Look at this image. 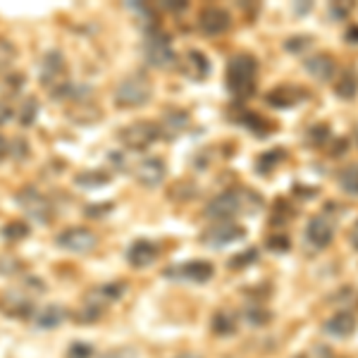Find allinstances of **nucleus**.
Here are the masks:
<instances>
[{
    "instance_id": "nucleus-27",
    "label": "nucleus",
    "mask_w": 358,
    "mask_h": 358,
    "mask_svg": "<svg viewBox=\"0 0 358 358\" xmlns=\"http://www.w3.org/2000/svg\"><path fill=\"white\" fill-rule=\"evenodd\" d=\"M3 236L8 241H22V239H27V236H29V224L27 222H20V220L8 222L3 227Z\"/></svg>"
},
{
    "instance_id": "nucleus-12",
    "label": "nucleus",
    "mask_w": 358,
    "mask_h": 358,
    "mask_svg": "<svg viewBox=\"0 0 358 358\" xmlns=\"http://www.w3.org/2000/svg\"><path fill=\"white\" fill-rule=\"evenodd\" d=\"M0 310L13 317H31L36 313V306L24 289H10L0 296Z\"/></svg>"
},
{
    "instance_id": "nucleus-2",
    "label": "nucleus",
    "mask_w": 358,
    "mask_h": 358,
    "mask_svg": "<svg viewBox=\"0 0 358 358\" xmlns=\"http://www.w3.org/2000/svg\"><path fill=\"white\" fill-rule=\"evenodd\" d=\"M153 86L143 74H131V77L122 79L115 89V103L120 108H141L151 101Z\"/></svg>"
},
{
    "instance_id": "nucleus-32",
    "label": "nucleus",
    "mask_w": 358,
    "mask_h": 358,
    "mask_svg": "<svg viewBox=\"0 0 358 358\" xmlns=\"http://www.w3.org/2000/svg\"><path fill=\"white\" fill-rule=\"evenodd\" d=\"M258 258V251L256 248H248V253H241V256H234L232 261H229V268H246L248 263H253Z\"/></svg>"
},
{
    "instance_id": "nucleus-24",
    "label": "nucleus",
    "mask_w": 358,
    "mask_h": 358,
    "mask_svg": "<svg viewBox=\"0 0 358 358\" xmlns=\"http://www.w3.org/2000/svg\"><path fill=\"white\" fill-rule=\"evenodd\" d=\"M236 330L234 315L229 310H217L215 317H213V332L215 334H232Z\"/></svg>"
},
{
    "instance_id": "nucleus-38",
    "label": "nucleus",
    "mask_w": 358,
    "mask_h": 358,
    "mask_svg": "<svg viewBox=\"0 0 358 358\" xmlns=\"http://www.w3.org/2000/svg\"><path fill=\"white\" fill-rule=\"evenodd\" d=\"M103 358H134V351H129V349H115V351L106 354Z\"/></svg>"
},
{
    "instance_id": "nucleus-21",
    "label": "nucleus",
    "mask_w": 358,
    "mask_h": 358,
    "mask_svg": "<svg viewBox=\"0 0 358 358\" xmlns=\"http://www.w3.org/2000/svg\"><path fill=\"white\" fill-rule=\"evenodd\" d=\"M187 124H189V115L187 113L170 110V113H165V117H163V129H160V134L175 138L177 134H182V131L187 129Z\"/></svg>"
},
{
    "instance_id": "nucleus-19",
    "label": "nucleus",
    "mask_w": 358,
    "mask_h": 358,
    "mask_svg": "<svg viewBox=\"0 0 358 358\" xmlns=\"http://www.w3.org/2000/svg\"><path fill=\"white\" fill-rule=\"evenodd\" d=\"M182 72H184V77L194 79V82H203L208 77V72H210V62H208V57L201 53V50H189V53L184 55Z\"/></svg>"
},
{
    "instance_id": "nucleus-16",
    "label": "nucleus",
    "mask_w": 358,
    "mask_h": 358,
    "mask_svg": "<svg viewBox=\"0 0 358 358\" xmlns=\"http://www.w3.org/2000/svg\"><path fill=\"white\" fill-rule=\"evenodd\" d=\"M199 27L208 36H217L229 29V15L222 8H206L199 17Z\"/></svg>"
},
{
    "instance_id": "nucleus-40",
    "label": "nucleus",
    "mask_w": 358,
    "mask_h": 358,
    "mask_svg": "<svg viewBox=\"0 0 358 358\" xmlns=\"http://www.w3.org/2000/svg\"><path fill=\"white\" fill-rule=\"evenodd\" d=\"M187 8V3H182V0H172V3H165V10H170V13H179V10Z\"/></svg>"
},
{
    "instance_id": "nucleus-30",
    "label": "nucleus",
    "mask_w": 358,
    "mask_h": 358,
    "mask_svg": "<svg viewBox=\"0 0 358 358\" xmlns=\"http://www.w3.org/2000/svg\"><path fill=\"white\" fill-rule=\"evenodd\" d=\"M3 86H5V94L17 96L22 91V86H24V77H22V74H8Z\"/></svg>"
},
{
    "instance_id": "nucleus-23",
    "label": "nucleus",
    "mask_w": 358,
    "mask_h": 358,
    "mask_svg": "<svg viewBox=\"0 0 358 358\" xmlns=\"http://www.w3.org/2000/svg\"><path fill=\"white\" fill-rule=\"evenodd\" d=\"M36 115H38V101L31 96H27L24 101H22L20 110H17V120H20L22 127H31L36 122Z\"/></svg>"
},
{
    "instance_id": "nucleus-29",
    "label": "nucleus",
    "mask_w": 358,
    "mask_h": 358,
    "mask_svg": "<svg viewBox=\"0 0 358 358\" xmlns=\"http://www.w3.org/2000/svg\"><path fill=\"white\" fill-rule=\"evenodd\" d=\"M91 356H94V346L86 342H74L67 349V358H91Z\"/></svg>"
},
{
    "instance_id": "nucleus-4",
    "label": "nucleus",
    "mask_w": 358,
    "mask_h": 358,
    "mask_svg": "<svg viewBox=\"0 0 358 358\" xmlns=\"http://www.w3.org/2000/svg\"><path fill=\"white\" fill-rule=\"evenodd\" d=\"M17 206L27 213L29 220H34L36 224H48L53 220V203L45 194H41L34 187H24L20 189V194L15 196Z\"/></svg>"
},
{
    "instance_id": "nucleus-13",
    "label": "nucleus",
    "mask_w": 358,
    "mask_h": 358,
    "mask_svg": "<svg viewBox=\"0 0 358 358\" xmlns=\"http://www.w3.org/2000/svg\"><path fill=\"white\" fill-rule=\"evenodd\" d=\"M165 175V163L160 158H143L134 165V177L141 187L155 189L158 184H163Z\"/></svg>"
},
{
    "instance_id": "nucleus-7",
    "label": "nucleus",
    "mask_w": 358,
    "mask_h": 358,
    "mask_svg": "<svg viewBox=\"0 0 358 358\" xmlns=\"http://www.w3.org/2000/svg\"><path fill=\"white\" fill-rule=\"evenodd\" d=\"M38 82L45 91H53L60 84L67 82V65H65V55L60 50H48L43 55L41 65H38Z\"/></svg>"
},
{
    "instance_id": "nucleus-17",
    "label": "nucleus",
    "mask_w": 358,
    "mask_h": 358,
    "mask_svg": "<svg viewBox=\"0 0 358 358\" xmlns=\"http://www.w3.org/2000/svg\"><path fill=\"white\" fill-rule=\"evenodd\" d=\"M155 258H158V246L148 239H138L127 248V261L134 268H148L155 263Z\"/></svg>"
},
{
    "instance_id": "nucleus-14",
    "label": "nucleus",
    "mask_w": 358,
    "mask_h": 358,
    "mask_svg": "<svg viewBox=\"0 0 358 358\" xmlns=\"http://www.w3.org/2000/svg\"><path fill=\"white\" fill-rule=\"evenodd\" d=\"M244 229L239 227V224H232V222H220L215 224V227L206 229V234L201 236L203 239V244L213 246V248H222L227 244H234V241L244 239Z\"/></svg>"
},
{
    "instance_id": "nucleus-22",
    "label": "nucleus",
    "mask_w": 358,
    "mask_h": 358,
    "mask_svg": "<svg viewBox=\"0 0 358 358\" xmlns=\"http://www.w3.org/2000/svg\"><path fill=\"white\" fill-rule=\"evenodd\" d=\"M110 179L113 175H106V172H79V175H74V184L82 189H98L106 187Z\"/></svg>"
},
{
    "instance_id": "nucleus-34",
    "label": "nucleus",
    "mask_w": 358,
    "mask_h": 358,
    "mask_svg": "<svg viewBox=\"0 0 358 358\" xmlns=\"http://www.w3.org/2000/svg\"><path fill=\"white\" fill-rule=\"evenodd\" d=\"M268 313H265L263 308H248V313H246V320L251 322V325H263L265 320H268Z\"/></svg>"
},
{
    "instance_id": "nucleus-15",
    "label": "nucleus",
    "mask_w": 358,
    "mask_h": 358,
    "mask_svg": "<svg viewBox=\"0 0 358 358\" xmlns=\"http://www.w3.org/2000/svg\"><path fill=\"white\" fill-rule=\"evenodd\" d=\"M65 317L67 310L60 303H48L36 308V313L31 315V322L36 330H55V327H60L65 322Z\"/></svg>"
},
{
    "instance_id": "nucleus-10",
    "label": "nucleus",
    "mask_w": 358,
    "mask_h": 358,
    "mask_svg": "<svg viewBox=\"0 0 358 358\" xmlns=\"http://www.w3.org/2000/svg\"><path fill=\"white\" fill-rule=\"evenodd\" d=\"M334 229H337V220H334V215H330V213H320V215H315L313 220L308 222V227H306V239H308L310 248H315V251L325 248L334 239Z\"/></svg>"
},
{
    "instance_id": "nucleus-28",
    "label": "nucleus",
    "mask_w": 358,
    "mask_h": 358,
    "mask_svg": "<svg viewBox=\"0 0 358 358\" xmlns=\"http://www.w3.org/2000/svg\"><path fill=\"white\" fill-rule=\"evenodd\" d=\"M17 57V48L8 38H0V72H8Z\"/></svg>"
},
{
    "instance_id": "nucleus-39",
    "label": "nucleus",
    "mask_w": 358,
    "mask_h": 358,
    "mask_svg": "<svg viewBox=\"0 0 358 358\" xmlns=\"http://www.w3.org/2000/svg\"><path fill=\"white\" fill-rule=\"evenodd\" d=\"M8 155H10V141H8V138L0 136V163H3V160L8 158Z\"/></svg>"
},
{
    "instance_id": "nucleus-43",
    "label": "nucleus",
    "mask_w": 358,
    "mask_h": 358,
    "mask_svg": "<svg viewBox=\"0 0 358 358\" xmlns=\"http://www.w3.org/2000/svg\"><path fill=\"white\" fill-rule=\"evenodd\" d=\"M177 358H201L199 354H182V356H177Z\"/></svg>"
},
{
    "instance_id": "nucleus-41",
    "label": "nucleus",
    "mask_w": 358,
    "mask_h": 358,
    "mask_svg": "<svg viewBox=\"0 0 358 358\" xmlns=\"http://www.w3.org/2000/svg\"><path fill=\"white\" fill-rule=\"evenodd\" d=\"M346 38H349L351 43H358V27L349 29V34H346Z\"/></svg>"
},
{
    "instance_id": "nucleus-44",
    "label": "nucleus",
    "mask_w": 358,
    "mask_h": 358,
    "mask_svg": "<svg viewBox=\"0 0 358 358\" xmlns=\"http://www.w3.org/2000/svg\"><path fill=\"white\" fill-rule=\"evenodd\" d=\"M294 358H306V356H294Z\"/></svg>"
},
{
    "instance_id": "nucleus-8",
    "label": "nucleus",
    "mask_w": 358,
    "mask_h": 358,
    "mask_svg": "<svg viewBox=\"0 0 358 358\" xmlns=\"http://www.w3.org/2000/svg\"><path fill=\"white\" fill-rule=\"evenodd\" d=\"M55 244L69 253H89L98 246V236L86 227H67L55 236Z\"/></svg>"
},
{
    "instance_id": "nucleus-31",
    "label": "nucleus",
    "mask_w": 358,
    "mask_h": 358,
    "mask_svg": "<svg viewBox=\"0 0 358 358\" xmlns=\"http://www.w3.org/2000/svg\"><path fill=\"white\" fill-rule=\"evenodd\" d=\"M10 153H13V158H17V160H27L29 143L22 136H17L15 141H10Z\"/></svg>"
},
{
    "instance_id": "nucleus-26",
    "label": "nucleus",
    "mask_w": 358,
    "mask_h": 358,
    "mask_svg": "<svg viewBox=\"0 0 358 358\" xmlns=\"http://www.w3.org/2000/svg\"><path fill=\"white\" fill-rule=\"evenodd\" d=\"M339 187L344 189L346 194L358 196V165H351L339 175Z\"/></svg>"
},
{
    "instance_id": "nucleus-36",
    "label": "nucleus",
    "mask_w": 358,
    "mask_h": 358,
    "mask_svg": "<svg viewBox=\"0 0 358 358\" xmlns=\"http://www.w3.org/2000/svg\"><path fill=\"white\" fill-rule=\"evenodd\" d=\"M13 120V106L8 101H0V127H5Z\"/></svg>"
},
{
    "instance_id": "nucleus-1",
    "label": "nucleus",
    "mask_w": 358,
    "mask_h": 358,
    "mask_svg": "<svg viewBox=\"0 0 358 358\" xmlns=\"http://www.w3.org/2000/svg\"><path fill=\"white\" fill-rule=\"evenodd\" d=\"M258 65L251 55H234L227 65V89L236 98H248L256 89Z\"/></svg>"
},
{
    "instance_id": "nucleus-5",
    "label": "nucleus",
    "mask_w": 358,
    "mask_h": 358,
    "mask_svg": "<svg viewBox=\"0 0 358 358\" xmlns=\"http://www.w3.org/2000/svg\"><path fill=\"white\" fill-rule=\"evenodd\" d=\"M251 199H253L251 192L220 194L206 206V217H210V220H220V222H229L234 215H239L241 208L246 210V201H251Z\"/></svg>"
},
{
    "instance_id": "nucleus-33",
    "label": "nucleus",
    "mask_w": 358,
    "mask_h": 358,
    "mask_svg": "<svg viewBox=\"0 0 358 358\" xmlns=\"http://www.w3.org/2000/svg\"><path fill=\"white\" fill-rule=\"evenodd\" d=\"M282 158H285V153H282V151L265 153V155H263V160H261V163H258V167H261V170L265 172V170H270V167H273L275 163H280Z\"/></svg>"
},
{
    "instance_id": "nucleus-37",
    "label": "nucleus",
    "mask_w": 358,
    "mask_h": 358,
    "mask_svg": "<svg viewBox=\"0 0 358 358\" xmlns=\"http://www.w3.org/2000/svg\"><path fill=\"white\" fill-rule=\"evenodd\" d=\"M268 246L273 248V251H285V248H289V239H287V236H282V234H277V236H273V239L268 241Z\"/></svg>"
},
{
    "instance_id": "nucleus-3",
    "label": "nucleus",
    "mask_w": 358,
    "mask_h": 358,
    "mask_svg": "<svg viewBox=\"0 0 358 358\" xmlns=\"http://www.w3.org/2000/svg\"><path fill=\"white\" fill-rule=\"evenodd\" d=\"M143 55L151 67H170L175 62V50H172L170 36L160 27H151L146 31V41H143Z\"/></svg>"
},
{
    "instance_id": "nucleus-42",
    "label": "nucleus",
    "mask_w": 358,
    "mask_h": 358,
    "mask_svg": "<svg viewBox=\"0 0 358 358\" xmlns=\"http://www.w3.org/2000/svg\"><path fill=\"white\" fill-rule=\"evenodd\" d=\"M351 244H354V248H358V222L354 224V229H351Z\"/></svg>"
},
{
    "instance_id": "nucleus-20",
    "label": "nucleus",
    "mask_w": 358,
    "mask_h": 358,
    "mask_svg": "<svg viewBox=\"0 0 358 358\" xmlns=\"http://www.w3.org/2000/svg\"><path fill=\"white\" fill-rule=\"evenodd\" d=\"M306 69L310 77L320 79V82H330L334 77V62L330 55H313L306 60Z\"/></svg>"
},
{
    "instance_id": "nucleus-6",
    "label": "nucleus",
    "mask_w": 358,
    "mask_h": 358,
    "mask_svg": "<svg viewBox=\"0 0 358 358\" xmlns=\"http://www.w3.org/2000/svg\"><path fill=\"white\" fill-rule=\"evenodd\" d=\"M158 136L163 134H160V127L153 122H134L120 129V141L129 151H146L148 146H153L158 141Z\"/></svg>"
},
{
    "instance_id": "nucleus-18",
    "label": "nucleus",
    "mask_w": 358,
    "mask_h": 358,
    "mask_svg": "<svg viewBox=\"0 0 358 358\" xmlns=\"http://www.w3.org/2000/svg\"><path fill=\"white\" fill-rule=\"evenodd\" d=\"M325 332L337 339L351 337L356 332V315L351 310H337L332 317L325 320Z\"/></svg>"
},
{
    "instance_id": "nucleus-25",
    "label": "nucleus",
    "mask_w": 358,
    "mask_h": 358,
    "mask_svg": "<svg viewBox=\"0 0 358 358\" xmlns=\"http://www.w3.org/2000/svg\"><path fill=\"white\" fill-rule=\"evenodd\" d=\"M356 91H358L356 74L354 72H344L342 79H339V84H337V96L344 98V101H351V98L356 96Z\"/></svg>"
},
{
    "instance_id": "nucleus-11",
    "label": "nucleus",
    "mask_w": 358,
    "mask_h": 358,
    "mask_svg": "<svg viewBox=\"0 0 358 358\" xmlns=\"http://www.w3.org/2000/svg\"><path fill=\"white\" fill-rule=\"evenodd\" d=\"M124 289H127V287L122 285V282L96 287V289H91L89 294H86L84 306H86V308H91V310H96L98 315H103V310H106L108 303H115L117 299L124 296Z\"/></svg>"
},
{
    "instance_id": "nucleus-35",
    "label": "nucleus",
    "mask_w": 358,
    "mask_h": 358,
    "mask_svg": "<svg viewBox=\"0 0 358 358\" xmlns=\"http://www.w3.org/2000/svg\"><path fill=\"white\" fill-rule=\"evenodd\" d=\"M113 210V203H101V206H86V217H103L106 213Z\"/></svg>"
},
{
    "instance_id": "nucleus-9",
    "label": "nucleus",
    "mask_w": 358,
    "mask_h": 358,
    "mask_svg": "<svg viewBox=\"0 0 358 358\" xmlns=\"http://www.w3.org/2000/svg\"><path fill=\"white\" fill-rule=\"evenodd\" d=\"M167 280H177V282H208L213 277V263L208 261H187V263H179L172 265L163 273Z\"/></svg>"
}]
</instances>
